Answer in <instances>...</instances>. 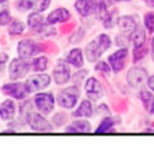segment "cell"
<instances>
[{
  "label": "cell",
  "mask_w": 154,
  "mask_h": 146,
  "mask_svg": "<svg viewBox=\"0 0 154 146\" xmlns=\"http://www.w3.org/2000/svg\"><path fill=\"white\" fill-rule=\"evenodd\" d=\"M24 30H25V25L20 20H11L10 24H8V34L11 36L21 35V34L24 33Z\"/></svg>",
  "instance_id": "25"
},
{
  "label": "cell",
  "mask_w": 154,
  "mask_h": 146,
  "mask_svg": "<svg viewBox=\"0 0 154 146\" xmlns=\"http://www.w3.org/2000/svg\"><path fill=\"white\" fill-rule=\"evenodd\" d=\"M16 6H17V8H18V10L25 11V10L32 8V0H17Z\"/></svg>",
  "instance_id": "32"
},
{
  "label": "cell",
  "mask_w": 154,
  "mask_h": 146,
  "mask_svg": "<svg viewBox=\"0 0 154 146\" xmlns=\"http://www.w3.org/2000/svg\"><path fill=\"white\" fill-rule=\"evenodd\" d=\"M79 98H80V90L74 84V86H69V87L63 89L62 91H59L56 96V103L62 108L70 110V108H74V106L79 101Z\"/></svg>",
  "instance_id": "2"
},
{
  "label": "cell",
  "mask_w": 154,
  "mask_h": 146,
  "mask_svg": "<svg viewBox=\"0 0 154 146\" xmlns=\"http://www.w3.org/2000/svg\"><path fill=\"white\" fill-rule=\"evenodd\" d=\"M95 70H97V72H101V73H104V75H109L111 73V65L109 63H108V61L106 62H98L97 65H95Z\"/></svg>",
  "instance_id": "31"
},
{
  "label": "cell",
  "mask_w": 154,
  "mask_h": 146,
  "mask_svg": "<svg viewBox=\"0 0 154 146\" xmlns=\"http://www.w3.org/2000/svg\"><path fill=\"white\" fill-rule=\"evenodd\" d=\"M116 124L115 122L114 118H111L109 115L105 117L100 122V125L97 126V129H95V134H105V132H112L114 131V125Z\"/></svg>",
  "instance_id": "23"
},
{
  "label": "cell",
  "mask_w": 154,
  "mask_h": 146,
  "mask_svg": "<svg viewBox=\"0 0 154 146\" xmlns=\"http://www.w3.org/2000/svg\"><path fill=\"white\" fill-rule=\"evenodd\" d=\"M67 132H74V134H85V132H91V124H90L85 118L83 119H76L66 128Z\"/></svg>",
  "instance_id": "19"
},
{
  "label": "cell",
  "mask_w": 154,
  "mask_h": 146,
  "mask_svg": "<svg viewBox=\"0 0 154 146\" xmlns=\"http://www.w3.org/2000/svg\"><path fill=\"white\" fill-rule=\"evenodd\" d=\"M147 86H149V89H150L151 91L154 93V75L147 79Z\"/></svg>",
  "instance_id": "34"
},
{
  "label": "cell",
  "mask_w": 154,
  "mask_h": 146,
  "mask_svg": "<svg viewBox=\"0 0 154 146\" xmlns=\"http://www.w3.org/2000/svg\"><path fill=\"white\" fill-rule=\"evenodd\" d=\"M85 94L91 101H98L104 96V87L95 77H88L85 81Z\"/></svg>",
  "instance_id": "11"
},
{
  "label": "cell",
  "mask_w": 154,
  "mask_h": 146,
  "mask_svg": "<svg viewBox=\"0 0 154 146\" xmlns=\"http://www.w3.org/2000/svg\"><path fill=\"white\" fill-rule=\"evenodd\" d=\"M74 7L77 13L83 17H88L95 13L97 8V0H76L74 2Z\"/></svg>",
  "instance_id": "15"
},
{
  "label": "cell",
  "mask_w": 154,
  "mask_h": 146,
  "mask_svg": "<svg viewBox=\"0 0 154 146\" xmlns=\"http://www.w3.org/2000/svg\"><path fill=\"white\" fill-rule=\"evenodd\" d=\"M147 55V46L146 45H142V46H136L133 49V62H139L140 59Z\"/></svg>",
  "instance_id": "28"
},
{
  "label": "cell",
  "mask_w": 154,
  "mask_h": 146,
  "mask_svg": "<svg viewBox=\"0 0 154 146\" xmlns=\"http://www.w3.org/2000/svg\"><path fill=\"white\" fill-rule=\"evenodd\" d=\"M85 75H87V72H85V70H80V72L76 73V75H74L70 80H73L74 84H77V83H80V81L83 80V76H85Z\"/></svg>",
  "instance_id": "33"
},
{
  "label": "cell",
  "mask_w": 154,
  "mask_h": 146,
  "mask_svg": "<svg viewBox=\"0 0 154 146\" xmlns=\"http://www.w3.org/2000/svg\"><path fill=\"white\" fill-rule=\"evenodd\" d=\"M139 98L142 101L143 107L149 114H154V94L153 91H149V90H142L139 93Z\"/></svg>",
  "instance_id": "21"
},
{
  "label": "cell",
  "mask_w": 154,
  "mask_h": 146,
  "mask_svg": "<svg viewBox=\"0 0 154 146\" xmlns=\"http://www.w3.org/2000/svg\"><path fill=\"white\" fill-rule=\"evenodd\" d=\"M69 65L74 66L77 69H80L81 66L84 65V55H83V51L80 48H74L72 49L69 53H67V56L65 59Z\"/></svg>",
  "instance_id": "18"
},
{
  "label": "cell",
  "mask_w": 154,
  "mask_h": 146,
  "mask_svg": "<svg viewBox=\"0 0 154 146\" xmlns=\"http://www.w3.org/2000/svg\"><path fill=\"white\" fill-rule=\"evenodd\" d=\"M114 2H130V0H114Z\"/></svg>",
  "instance_id": "39"
},
{
  "label": "cell",
  "mask_w": 154,
  "mask_h": 146,
  "mask_svg": "<svg viewBox=\"0 0 154 146\" xmlns=\"http://www.w3.org/2000/svg\"><path fill=\"white\" fill-rule=\"evenodd\" d=\"M94 114L93 106H91V100H83L81 104L76 108V111H73V117L74 118H90Z\"/></svg>",
  "instance_id": "20"
},
{
  "label": "cell",
  "mask_w": 154,
  "mask_h": 146,
  "mask_svg": "<svg viewBox=\"0 0 154 146\" xmlns=\"http://www.w3.org/2000/svg\"><path fill=\"white\" fill-rule=\"evenodd\" d=\"M27 122H28L31 129L38 131V132H49V131L53 129V125L44 117V114L41 113H31Z\"/></svg>",
  "instance_id": "7"
},
{
  "label": "cell",
  "mask_w": 154,
  "mask_h": 146,
  "mask_svg": "<svg viewBox=\"0 0 154 146\" xmlns=\"http://www.w3.org/2000/svg\"><path fill=\"white\" fill-rule=\"evenodd\" d=\"M151 58L154 61V35H153V40H151Z\"/></svg>",
  "instance_id": "38"
},
{
  "label": "cell",
  "mask_w": 154,
  "mask_h": 146,
  "mask_svg": "<svg viewBox=\"0 0 154 146\" xmlns=\"http://www.w3.org/2000/svg\"><path fill=\"white\" fill-rule=\"evenodd\" d=\"M34 106H35V103H32L31 100H25V101L20 106V114H21V118H23L24 121H27V119H28L29 114L34 113V111H32Z\"/></svg>",
  "instance_id": "26"
},
{
  "label": "cell",
  "mask_w": 154,
  "mask_h": 146,
  "mask_svg": "<svg viewBox=\"0 0 154 146\" xmlns=\"http://www.w3.org/2000/svg\"><path fill=\"white\" fill-rule=\"evenodd\" d=\"M70 20V11L65 7H59L56 10H53L52 13H49L46 17V24L48 25H53L57 23H67Z\"/></svg>",
  "instance_id": "14"
},
{
  "label": "cell",
  "mask_w": 154,
  "mask_h": 146,
  "mask_svg": "<svg viewBox=\"0 0 154 146\" xmlns=\"http://www.w3.org/2000/svg\"><path fill=\"white\" fill-rule=\"evenodd\" d=\"M16 104L13 100H4L0 104V118L3 121H11L16 115Z\"/></svg>",
  "instance_id": "17"
},
{
  "label": "cell",
  "mask_w": 154,
  "mask_h": 146,
  "mask_svg": "<svg viewBox=\"0 0 154 146\" xmlns=\"http://www.w3.org/2000/svg\"><path fill=\"white\" fill-rule=\"evenodd\" d=\"M118 27H119V30H121L123 34L130 35V34L136 30L137 23L134 20V17H132V16H122L118 18Z\"/></svg>",
  "instance_id": "16"
},
{
  "label": "cell",
  "mask_w": 154,
  "mask_h": 146,
  "mask_svg": "<svg viewBox=\"0 0 154 146\" xmlns=\"http://www.w3.org/2000/svg\"><path fill=\"white\" fill-rule=\"evenodd\" d=\"M74 27V24H69V25H65V27H62V31H70V30Z\"/></svg>",
  "instance_id": "37"
},
{
  "label": "cell",
  "mask_w": 154,
  "mask_h": 146,
  "mask_svg": "<svg viewBox=\"0 0 154 146\" xmlns=\"http://www.w3.org/2000/svg\"><path fill=\"white\" fill-rule=\"evenodd\" d=\"M149 76H147V70L143 69V68H139V66H134L128 72L126 75V80H128V84L133 89H142L143 84L147 81Z\"/></svg>",
  "instance_id": "6"
},
{
  "label": "cell",
  "mask_w": 154,
  "mask_h": 146,
  "mask_svg": "<svg viewBox=\"0 0 154 146\" xmlns=\"http://www.w3.org/2000/svg\"><path fill=\"white\" fill-rule=\"evenodd\" d=\"M111 38L108 34H100L97 35L95 40H93L91 42L87 44L85 46V59L91 63L97 62V59L102 56V53L108 51L111 46Z\"/></svg>",
  "instance_id": "1"
},
{
  "label": "cell",
  "mask_w": 154,
  "mask_h": 146,
  "mask_svg": "<svg viewBox=\"0 0 154 146\" xmlns=\"http://www.w3.org/2000/svg\"><path fill=\"white\" fill-rule=\"evenodd\" d=\"M48 58L46 56H37L35 59L32 61V63H31V68H32L34 72H37V73H42L45 72V70L48 69Z\"/></svg>",
  "instance_id": "24"
},
{
  "label": "cell",
  "mask_w": 154,
  "mask_h": 146,
  "mask_svg": "<svg viewBox=\"0 0 154 146\" xmlns=\"http://www.w3.org/2000/svg\"><path fill=\"white\" fill-rule=\"evenodd\" d=\"M34 103H35V107L38 108V111H41V114L48 115L55 108L56 98L53 97V94L51 93H38L34 97Z\"/></svg>",
  "instance_id": "4"
},
{
  "label": "cell",
  "mask_w": 154,
  "mask_h": 146,
  "mask_svg": "<svg viewBox=\"0 0 154 146\" xmlns=\"http://www.w3.org/2000/svg\"><path fill=\"white\" fill-rule=\"evenodd\" d=\"M144 27L149 33H154V11H149L144 14Z\"/></svg>",
  "instance_id": "27"
},
{
  "label": "cell",
  "mask_w": 154,
  "mask_h": 146,
  "mask_svg": "<svg viewBox=\"0 0 154 146\" xmlns=\"http://www.w3.org/2000/svg\"><path fill=\"white\" fill-rule=\"evenodd\" d=\"M128 56H129V51L128 48H121L118 49L116 52H114L112 55L108 56V63L111 65V69L114 73H119L121 70H123L126 65V61H128Z\"/></svg>",
  "instance_id": "10"
},
{
  "label": "cell",
  "mask_w": 154,
  "mask_h": 146,
  "mask_svg": "<svg viewBox=\"0 0 154 146\" xmlns=\"http://www.w3.org/2000/svg\"><path fill=\"white\" fill-rule=\"evenodd\" d=\"M8 59V55H6V53H0V65H4L6 62H7Z\"/></svg>",
  "instance_id": "35"
},
{
  "label": "cell",
  "mask_w": 154,
  "mask_h": 146,
  "mask_svg": "<svg viewBox=\"0 0 154 146\" xmlns=\"http://www.w3.org/2000/svg\"><path fill=\"white\" fill-rule=\"evenodd\" d=\"M29 69H32L29 65L28 59H23V58H16L10 62L8 65V77L11 80H20L21 77H25Z\"/></svg>",
  "instance_id": "3"
},
{
  "label": "cell",
  "mask_w": 154,
  "mask_h": 146,
  "mask_svg": "<svg viewBox=\"0 0 154 146\" xmlns=\"http://www.w3.org/2000/svg\"><path fill=\"white\" fill-rule=\"evenodd\" d=\"M24 84L29 94L35 93L38 90L46 89V87L51 84V76H49V75H45V73L34 75V76H29L28 79L24 81Z\"/></svg>",
  "instance_id": "5"
},
{
  "label": "cell",
  "mask_w": 154,
  "mask_h": 146,
  "mask_svg": "<svg viewBox=\"0 0 154 146\" xmlns=\"http://www.w3.org/2000/svg\"><path fill=\"white\" fill-rule=\"evenodd\" d=\"M129 38H130V41H132V44H133L134 48H136V46H142V45L146 44L147 33H146V30L143 28V27L137 25L136 30H134L133 33L129 35Z\"/></svg>",
  "instance_id": "22"
},
{
  "label": "cell",
  "mask_w": 154,
  "mask_h": 146,
  "mask_svg": "<svg viewBox=\"0 0 154 146\" xmlns=\"http://www.w3.org/2000/svg\"><path fill=\"white\" fill-rule=\"evenodd\" d=\"M49 4H51V0H32V8L39 13L45 11L49 7Z\"/></svg>",
  "instance_id": "29"
},
{
  "label": "cell",
  "mask_w": 154,
  "mask_h": 146,
  "mask_svg": "<svg viewBox=\"0 0 154 146\" xmlns=\"http://www.w3.org/2000/svg\"><path fill=\"white\" fill-rule=\"evenodd\" d=\"M7 0H0V4H3V3H6Z\"/></svg>",
  "instance_id": "40"
},
{
  "label": "cell",
  "mask_w": 154,
  "mask_h": 146,
  "mask_svg": "<svg viewBox=\"0 0 154 146\" xmlns=\"http://www.w3.org/2000/svg\"><path fill=\"white\" fill-rule=\"evenodd\" d=\"M70 79H72V76H70L69 63L66 61H59L56 63V66L53 68V80H55V83L59 86H63Z\"/></svg>",
  "instance_id": "12"
},
{
  "label": "cell",
  "mask_w": 154,
  "mask_h": 146,
  "mask_svg": "<svg viewBox=\"0 0 154 146\" xmlns=\"http://www.w3.org/2000/svg\"><path fill=\"white\" fill-rule=\"evenodd\" d=\"M27 21H28V28L32 30L34 33H37V34H42L45 30H46V27H48L46 18H44L39 11L31 13L28 16V20Z\"/></svg>",
  "instance_id": "13"
},
{
  "label": "cell",
  "mask_w": 154,
  "mask_h": 146,
  "mask_svg": "<svg viewBox=\"0 0 154 146\" xmlns=\"http://www.w3.org/2000/svg\"><path fill=\"white\" fill-rule=\"evenodd\" d=\"M39 51H41V45H38L32 40H23L17 45L18 56L23 58V59H28V61L31 58H34V55H37Z\"/></svg>",
  "instance_id": "8"
},
{
  "label": "cell",
  "mask_w": 154,
  "mask_h": 146,
  "mask_svg": "<svg viewBox=\"0 0 154 146\" xmlns=\"http://www.w3.org/2000/svg\"><path fill=\"white\" fill-rule=\"evenodd\" d=\"M2 91H3L6 96H10V97L16 98V100H24L28 96V90L25 87L24 83L21 81H13V83H7L2 87Z\"/></svg>",
  "instance_id": "9"
},
{
  "label": "cell",
  "mask_w": 154,
  "mask_h": 146,
  "mask_svg": "<svg viewBox=\"0 0 154 146\" xmlns=\"http://www.w3.org/2000/svg\"><path fill=\"white\" fill-rule=\"evenodd\" d=\"M143 2H144V4H146L147 7L154 8V0H143Z\"/></svg>",
  "instance_id": "36"
},
{
  "label": "cell",
  "mask_w": 154,
  "mask_h": 146,
  "mask_svg": "<svg viewBox=\"0 0 154 146\" xmlns=\"http://www.w3.org/2000/svg\"><path fill=\"white\" fill-rule=\"evenodd\" d=\"M11 14L8 10H0V27H3V25H7L10 24V21H11Z\"/></svg>",
  "instance_id": "30"
}]
</instances>
